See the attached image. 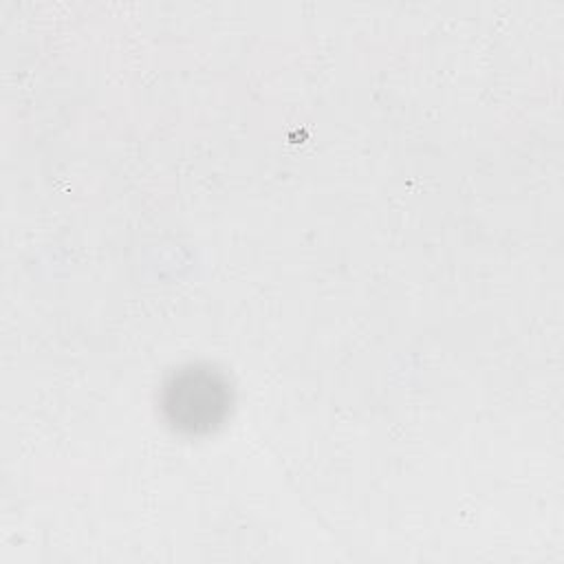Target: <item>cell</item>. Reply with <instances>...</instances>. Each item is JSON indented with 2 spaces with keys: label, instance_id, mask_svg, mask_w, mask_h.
Segmentation results:
<instances>
[{
  "label": "cell",
  "instance_id": "6da1fadb",
  "mask_svg": "<svg viewBox=\"0 0 564 564\" xmlns=\"http://www.w3.org/2000/svg\"><path fill=\"white\" fill-rule=\"evenodd\" d=\"M231 403L229 383L209 368H185L176 372L163 392V410L170 423L185 432L216 427Z\"/></svg>",
  "mask_w": 564,
  "mask_h": 564
}]
</instances>
